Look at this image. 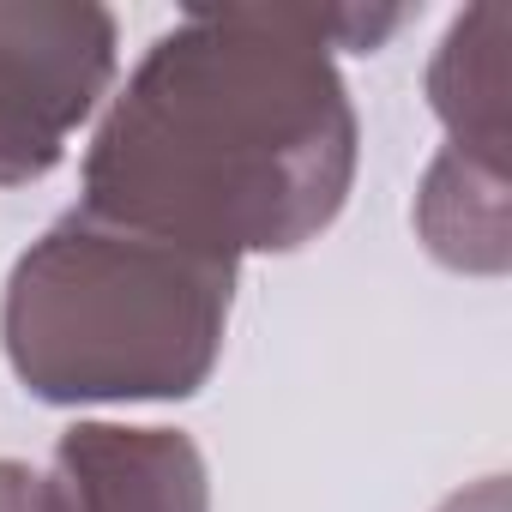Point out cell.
I'll return each instance as SVG.
<instances>
[{
    "instance_id": "cell-1",
    "label": "cell",
    "mask_w": 512,
    "mask_h": 512,
    "mask_svg": "<svg viewBox=\"0 0 512 512\" xmlns=\"http://www.w3.org/2000/svg\"><path fill=\"white\" fill-rule=\"evenodd\" d=\"M404 7H205L133 67L85 151L91 211L211 260L314 241L356 181L332 49H380Z\"/></svg>"
},
{
    "instance_id": "cell-2",
    "label": "cell",
    "mask_w": 512,
    "mask_h": 512,
    "mask_svg": "<svg viewBox=\"0 0 512 512\" xmlns=\"http://www.w3.org/2000/svg\"><path fill=\"white\" fill-rule=\"evenodd\" d=\"M235 266L73 205L7 278L0 344L43 404L193 398L229 332Z\"/></svg>"
},
{
    "instance_id": "cell-3",
    "label": "cell",
    "mask_w": 512,
    "mask_h": 512,
    "mask_svg": "<svg viewBox=\"0 0 512 512\" xmlns=\"http://www.w3.org/2000/svg\"><path fill=\"white\" fill-rule=\"evenodd\" d=\"M115 79V13L0 0V187L43 181Z\"/></svg>"
},
{
    "instance_id": "cell-4",
    "label": "cell",
    "mask_w": 512,
    "mask_h": 512,
    "mask_svg": "<svg viewBox=\"0 0 512 512\" xmlns=\"http://www.w3.org/2000/svg\"><path fill=\"white\" fill-rule=\"evenodd\" d=\"M55 482L79 512H211V476L181 428L79 422L55 440Z\"/></svg>"
},
{
    "instance_id": "cell-5",
    "label": "cell",
    "mask_w": 512,
    "mask_h": 512,
    "mask_svg": "<svg viewBox=\"0 0 512 512\" xmlns=\"http://www.w3.org/2000/svg\"><path fill=\"white\" fill-rule=\"evenodd\" d=\"M428 103L458 151L506 169L512 157V13L470 7L428 67Z\"/></svg>"
},
{
    "instance_id": "cell-6",
    "label": "cell",
    "mask_w": 512,
    "mask_h": 512,
    "mask_svg": "<svg viewBox=\"0 0 512 512\" xmlns=\"http://www.w3.org/2000/svg\"><path fill=\"white\" fill-rule=\"evenodd\" d=\"M416 235L452 272L494 278L512 260V217H506V169L446 145L416 193Z\"/></svg>"
},
{
    "instance_id": "cell-7",
    "label": "cell",
    "mask_w": 512,
    "mask_h": 512,
    "mask_svg": "<svg viewBox=\"0 0 512 512\" xmlns=\"http://www.w3.org/2000/svg\"><path fill=\"white\" fill-rule=\"evenodd\" d=\"M0 512H79L55 470H31L19 458H0Z\"/></svg>"
},
{
    "instance_id": "cell-8",
    "label": "cell",
    "mask_w": 512,
    "mask_h": 512,
    "mask_svg": "<svg viewBox=\"0 0 512 512\" xmlns=\"http://www.w3.org/2000/svg\"><path fill=\"white\" fill-rule=\"evenodd\" d=\"M440 512H506V482H500V476H488L482 488H470V494H452Z\"/></svg>"
}]
</instances>
